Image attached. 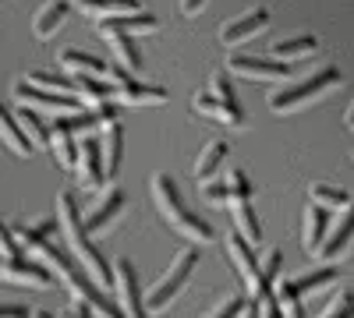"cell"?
<instances>
[{
	"label": "cell",
	"mask_w": 354,
	"mask_h": 318,
	"mask_svg": "<svg viewBox=\"0 0 354 318\" xmlns=\"http://www.w3.org/2000/svg\"><path fill=\"white\" fill-rule=\"evenodd\" d=\"M337 276H340L337 266L326 262L322 269H312V272H301V276H294V279L277 283L280 315H305V297H308V294H319L322 286H333Z\"/></svg>",
	"instance_id": "cell-5"
},
{
	"label": "cell",
	"mask_w": 354,
	"mask_h": 318,
	"mask_svg": "<svg viewBox=\"0 0 354 318\" xmlns=\"http://www.w3.org/2000/svg\"><path fill=\"white\" fill-rule=\"evenodd\" d=\"M64 315H100V311H96V304H93V301H85V297H71V301H68V308H64Z\"/></svg>",
	"instance_id": "cell-39"
},
{
	"label": "cell",
	"mask_w": 354,
	"mask_h": 318,
	"mask_svg": "<svg viewBox=\"0 0 354 318\" xmlns=\"http://www.w3.org/2000/svg\"><path fill=\"white\" fill-rule=\"evenodd\" d=\"M0 279H4V258H0Z\"/></svg>",
	"instance_id": "cell-43"
},
{
	"label": "cell",
	"mask_w": 354,
	"mask_h": 318,
	"mask_svg": "<svg viewBox=\"0 0 354 318\" xmlns=\"http://www.w3.org/2000/svg\"><path fill=\"white\" fill-rule=\"evenodd\" d=\"M326 234H330V209L319 206V201H308L305 226H301V244H305V251H308V255H319Z\"/></svg>",
	"instance_id": "cell-17"
},
{
	"label": "cell",
	"mask_w": 354,
	"mask_h": 318,
	"mask_svg": "<svg viewBox=\"0 0 354 318\" xmlns=\"http://www.w3.org/2000/svg\"><path fill=\"white\" fill-rule=\"evenodd\" d=\"M192 110L202 113V117H209V121H216V124H227V128H245V124H248V121H245V110L238 106V99H220V96H213L209 89L198 92V96L192 99Z\"/></svg>",
	"instance_id": "cell-13"
},
{
	"label": "cell",
	"mask_w": 354,
	"mask_h": 318,
	"mask_svg": "<svg viewBox=\"0 0 354 318\" xmlns=\"http://www.w3.org/2000/svg\"><path fill=\"white\" fill-rule=\"evenodd\" d=\"M100 152H103V170H106V181L117 177V170H121V159H124V128L113 121H106L100 128Z\"/></svg>",
	"instance_id": "cell-16"
},
{
	"label": "cell",
	"mask_w": 354,
	"mask_h": 318,
	"mask_svg": "<svg viewBox=\"0 0 354 318\" xmlns=\"http://www.w3.org/2000/svg\"><path fill=\"white\" fill-rule=\"evenodd\" d=\"M8 315H28V304H18V301H0V318Z\"/></svg>",
	"instance_id": "cell-40"
},
{
	"label": "cell",
	"mask_w": 354,
	"mask_h": 318,
	"mask_svg": "<svg viewBox=\"0 0 354 318\" xmlns=\"http://www.w3.org/2000/svg\"><path fill=\"white\" fill-rule=\"evenodd\" d=\"M121 212H124V191L117 188V184H110L100 195V201L93 206V212L85 216V230L93 237H103V234H110V230H113V223L121 219Z\"/></svg>",
	"instance_id": "cell-11"
},
{
	"label": "cell",
	"mask_w": 354,
	"mask_h": 318,
	"mask_svg": "<svg viewBox=\"0 0 354 318\" xmlns=\"http://www.w3.org/2000/svg\"><path fill=\"white\" fill-rule=\"evenodd\" d=\"M113 301L124 315H145V297L138 290V269L131 258H117L113 266Z\"/></svg>",
	"instance_id": "cell-10"
},
{
	"label": "cell",
	"mask_w": 354,
	"mask_h": 318,
	"mask_svg": "<svg viewBox=\"0 0 354 318\" xmlns=\"http://www.w3.org/2000/svg\"><path fill=\"white\" fill-rule=\"evenodd\" d=\"M230 195H234L230 191V181H216L213 177V181L202 184V198L209 201V206H230Z\"/></svg>",
	"instance_id": "cell-33"
},
{
	"label": "cell",
	"mask_w": 354,
	"mask_h": 318,
	"mask_svg": "<svg viewBox=\"0 0 354 318\" xmlns=\"http://www.w3.org/2000/svg\"><path fill=\"white\" fill-rule=\"evenodd\" d=\"M100 28H121V32H131V36H153L160 28V18L149 11H135V14H121V18H103Z\"/></svg>",
	"instance_id": "cell-27"
},
{
	"label": "cell",
	"mask_w": 354,
	"mask_h": 318,
	"mask_svg": "<svg viewBox=\"0 0 354 318\" xmlns=\"http://www.w3.org/2000/svg\"><path fill=\"white\" fill-rule=\"evenodd\" d=\"M322 315H330V318H337V315H354V294L340 290V294L326 304V311H322Z\"/></svg>",
	"instance_id": "cell-35"
},
{
	"label": "cell",
	"mask_w": 354,
	"mask_h": 318,
	"mask_svg": "<svg viewBox=\"0 0 354 318\" xmlns=\"http://www.w3.org/2000/svg\"><path fill=\"white\" fill-rule=\"evenodd\" d=\"M227 255H230L234 269L241 272V279H245V286H248V294H252V297H262V294H266L262 262L255 258V244H252L248 237H241V230H234V234L227 237Z\"/></svg>",
	"instance_id": "cell-6"
},
{
	"label": "cell",
	"mask_w": 354,
	"mask_h": 318,
	"mask_svg": "<svg viewBox=\"0 0 354 318\" xmlns=\"http://www.w3.org/2000/svg\"><path fill=\"white\" fill-rule=\"evenodd\" d=\"M25 248H21V241L15 237V226H8L4 219H0V258H18Z\"/></svg>",
	"instance_id": "cell-34"
},
{
	"label": "cell",
	"mask_w": 354,
	"mask_h": 318,
	"mask_svg": "<svg viewBox=\"0 0 354 318\" xmlns=\"http://www.w3.org/2000/svg\"><path fill=\"white\" fill-rule=\"evenodd\" d=\"M15 117H18L21 131L28 135V141H32L36 149H50V146H53V124H46V121H43V113H39V110L21 106V103H18Z\"/></svg>",
	"instance_id": "cell-22"
},
{
	"label": "cell",
	"mask_w": 354,
	"mask_h": 318,
	"mask_svg": "<svg viewBox=\"0 0 354 318\" xmlns=\"http://www.w3.org/2000/svg\"><path fill=\"white\" fill-rule=\"evenodd\" d=\"M230 216H234V226L241 230V237H248L259 248L262 244V223H259V212L252 206V198H230Z\"/></svg>",
	"instance_id": "cell-25"
},
{
	"label": "cell",
	"mask_w": 354,
	"mask_h": 318,
	"mask_svg": "<svg viewBox=\"0 0 354 318\" xmlns=\"http://www.w3.org/2000/svg\"><path fill=\"white\" fill-rule=\"evenodd\" d=\"M53 156H57V163H61L64 170H71V166H78V159H82V141H78V135H71V131H61V128H53Z\"/></svg>",
	"instance_id": "cell-30"
},
{
	"label": "cell",
	"mask_w": 354,
	"mask_h": 318,
	"mask_svg": "<svg viewBox=\"0 0 354 318\" xmlns=\"http://www.w3.org/2000/svg\"><path fill=\"white\" fill-rule=\"evenodd\" d=\"M75 96L85 99L88 106H100V103H110V96H117V81L110 78H96V74H78L75 78Z\"/></svg>",
	"instance_id": "cell-26"
},
{
	"label": "cell",
	"mask_w": 354,
	"mask_h": 318,
	"mask_svg": "<svg viewBox=\"0 0 354 318\" xmlns=\"http://www.w3.org/2000/svg\"><path fill=\"white\" fill-rule=\"evenodd\" d=\"M61 68L71 74V78H78V74H96V78H106L110 74V64L106 61H100V57H93V53H85V50H75V46H68V50H61Z\"/></svg>",
	"instance_id": "cell-21"
},
{
	"label": "cell",
	"mask_w": 354,
	"mask_h": 318,
	"mask_svg": "<svg viewBox=\"0 0 354 318\" xmlns=\"http://www.w3.org/2000/svg\"><path fill=\"white\" fill-rule=\"evenodd\" d=\"M4 279H11L15 286H28V290H50V283L57 279L43 262H32V258H4Z\"/></svg>",
	"instance_id": "cell-14"
},
{
	"label": "cell",
	"mask_w": 354,
	"mask_h": 318,
	"mask_svg": "<svg viewBox=\"0 0 354 318\" xmlns=\"http://www.w3.org/2000/svg\"><path fill=\"white\" fill-rule=\"evenodd\" d=\"M344 124L354 131V99H351V106H347V113H344Z\"/></svg>",
	"instance_id": "cell-42"
},
{
	"label": "cell",
	"mask_w": 354,
	"mask_h": 318,
	"mask_svg": "<svg viewBox=\"0 0 354 318\" xmlns=\"http://www.w3.org/2000/svg\"><path fill=\"white\" fill-rule=\"evenodd\" d=\"M319 50V39L312 32H301V36H290V39H280L270 46V57L277 61H301V57H312Z\"/></svg>",
	"instance_id": "cell-28"
},
{
	"label": "cell",
	"mask_w": 354,
	"mask_h": 318,
	"mask_svg": "<svg viewBox=\"0 0 354 318\" xmlns=\"http://www.w3.org/2000/svg\"><path fill=\"white\" fill-rule=\"evenodd\" d=\"M223 159H227V141H209V146L198 152V159H195V181L198 184L213 181L220 173V166H223Z\"/></svg>",
	"instance_id": "cell-29"
},
{
	"label": "cell",
	"mask_w": 354,
	"mask_h": 318,
	"mask_svg": "<svg viewBox=\"0 0 354 318\" xmlns=\"http://www.w3.org/2000/svg\"><path fill=\"white\" fill-rule=\"evenodd\" d=\"M209 92L220 96V99H234V85H230L227 74H213V78H209Z\"/></svg>",
	"instance_id": "cell-38"
},
{
	"label": "cell",
	"mask_w": 354,
	"mask_h": 318,
	"mask_svg": "<svg viewBox=\"0 0 354 318\" xmlns=\"http://www.w3.org/2000/svg\"><path fill=\"white\" fill-rule=\"evenodd\" d=\"M245 308H248V301H245L241 294H230V297H223V301L213 308V315H245Z\"/></svg>",
	"instance_id": "cell-37"
},
{
	"label": "cell",
	"mask_w": 354,
	"mask_h": 318,
	"mask_svg": "<svg viewBox=\"0 0 354 318\" xmlns=\"http://www.w3.org/2000/svg\"><path fill=\"white\" fill-rule=\"evenodd\" d=\"M227 68L241 78L252 81H283L290 78V61H277V57H248V53H230Z\"/></svg>",
	"instance_id": "cell-9"
},
{
	"label": "cell",
	"mask_w": 354,
	"mask_h": 318,
	"mask_svg": "<svg viewBox=\"0 0 354 318\" xmlns=\"http://www.w3.org/2000/svg\"><path fill=\"white\" fill-rule=\"evenodd\" d=\"M57 219H61V234L68 241V251L75 255V262L93 276L103 290H113V266L100 255V248L93 244V234L85 230V216L78 212V201L71 191L57 195Z\"/></svg>",
	"instance_id": "cell-1"
},
{
	"label": "cell",
	"mask_w": 354,
	"mask_h": 318,
	"mask_svg": "<svg viewBox=\"0 0 354 318\" xmlns=\"http://www.w3.org/2000/svg\"><path fill=\"white\" fill-rule=\"evenodd\" d=\"M337 85H340V68H322V71L301 78L298 85H290V89H277L270 96V110L273 113H294V110L315 103L319 96H326Z\"/></svg>",
	"instance_id": "cell-4"
},
{
	"label": "cell",
	"mask_w": 354,
	"mask_h": 318,
	"mask_svg": "<svg viewBox=\"0 0 354 318\" xmlns=\"http://www.w3.org/2000/svg\"><path fill=\"white\" fill-rule=\"evenodd\" d=\"M202 8H205V0H181V14H188V18H195Z\"/></svg>",
	"instance_id": "cell-41"
},
{
	"label": "cell",
	"mask_w": 354,
	"mask_h": 318,
	"mask_svg": "<svg viewBox=\"0 0 354 318\" xmlns=\"http://www.w3.org/2000/svg\"><path fill=\"white\" fill-rule=\"evenodd\" d=\"M195 266H198V251H195V248H185V251L170 262V269L156 279V286L149 290V297H145V311H149V315H163L177 297H181V290L188 286Z\"/></svg>",
	"instance_id": "cell-3"
},
{
	"label": "cell",
	"mask_w": 354,
	"mask_h": 318,
	"mask_svg": "<svg viewBox=\"0 0 354 318\" xmlns=\"http://www.w3.org/2000/svg\"><path fill=\"white\" fill-rule=\"evenodd\" d=\"M100 32H103V39L110 43V50L117 53L121 68H128L131 74H138V71H142V53H138L131 32H121V28H100Z\"/></svg>",
	"instance_id": "cell-23"
},
{
	"label": "cell",
	"mask_w": 354,
	"mask_h": 318,
	"mask_svg": "<svg viewBox=\"0 0 354 318\" xmlns=\"http://www.w3.org/2000/svg\"><path fill=\"white\" fill-rule=\"evenodd\" d=\"M71 4L88 14V18H121V14H135L142 11V0H71Z\"/></svg>",
	"instance_id": "cell-24"
},
{
	"label": "cell",
	"mask_w": 354,
	"mask_h": 318,
	"mask_svg": "<svg viewBox=\"0 0 354 318\" xmlns=\"http://www.w3.org/2000/svg\"><path fill=\"white\" fill-rule=\"evenodd\" d=\"M25 81L39 85V89H50V92H64V96H75V78L68 81L64 74H53V71H28Z\"/></svg>",
	"instance_id": "cell-32"
},
{
	"label": "cell",
	"mask_w": 354,
	"mask_h": 318,
	"mask_svg": "<svg viewBox=\"0 0 354 318\" xmlns=\"http://www.w3.org/2000/svg\"><path fill=\"white\" fill-rule=\"evenodd\" d=\"M15 103H21V106H32V110L46 113V117H61V113H75V110H78V99H75V96L39 89V85L25 81V78L15 85Z\"/></svg>",
	"instance_id": "cell-7"
},
{
	"label": "cell",
	"mask_w": 354,
	"mask_h": 318,
	"mask_svg": "<svg viewBox=\"0 0 354 318\" xmlns=\"http://www.w3.org/2000/svg\"><path fill=\"white\" fill-rule=\"evenodd\" d=\"M230 198H252V181H248V173L245 170H230Z\"/></svg>",
	"instance_id": "cell-36"
},
{
	"label": "cell",
	"mask_w": 354,
	"mask_h": 318,
	"mask_svg": "<svg viewBox=\"0 0 354 318\" xmlns=\"http://www.w3.org/2000/svg\"><path fill=\"white\" fill-rule=\"evenodd\" d=\"M266 25H270V11H266V8H248L245 14H238V18H230V21L220 25V43L234 50V46L255 39Z\"/></svg>",
	"instance_id": "cell-12"
},
{
	"label": "cell",
	"mask_w": 354,
	"mask_h": 318,
	"mask_svg": "<svg viewBox=\"0 0 354 318\" xmlns=\"http://www.w3.org/2000/svg\"><path fill=\"white\" fill-rule=\"evenodd\" d=\"M110 78L117 81V96L113 99L121 106H160V103H167V89H163V85H145L128 68H113Z\"/></svg>",
	"instance_id": "cell-8"
},
{
	"label": "cell",
	"mask_w": 354,
	"mask_h": 318,
	"mask_svg": "<svg viewBox=\"0 0 354 318\" xmlns=\"http://www.w3.org/2000/svg\"><path fill=\"white\" fill-rule=\"evenodd\" d=\"M78 177L88 191H96L106 184V170H103V152H100V138H85L82 141V159H78Z\"/></svg>",
	"instance_id": "cell-18"
},
{
	"label": "cell",
	"mask_w": 354,
	"mask_h": 318,
	"mask_svg": "<svg viewBox=\"0 0 354 318\" xmlns=\"http://www.w3.org/2000/svg\"><path fill=\"white\" fill-rule=\"evenodd\" d=\"M71 0H50V4L39 8V14L32 18V36L36 39H53L57 36V28H61L71 14Z\"/></svg>",
	"instance_id": "cell-20"
},
{
	"label": "cell",
	"mask_w": 354,
	"mask_h": 318,
	"mask_svg": "<svg viewBox=\"0 0 354 318\" xmlns=\"http://www.w3.org/2000/svg\"><path fill=\"white\" fill-rule=\"evenodd\" d=\"M149 191H153L156 209L163 212V219L170 223L174 234L188 237L192 244H209V241H213V226L205 223L198 212H192V209L185 206V198H181V191H177V184H174L170 173H156V177L149 181Z\"/></svg>",
	"instance_id": "cell-2"
},
{
	"label": "cell",
	"mask_w": 354,
	"mask_h": 318,
	"mask_svg": "<svg viewBox=\"0 0 354 318\" xmlns=\"http://www.w3.org/2000/svg\"><path fill=\"white\" fill-rule=\"evenodd\" d=\"M0 141H4V149L15 152L18 159H28V156L36 152V146H32V141H28V135L21 131L18 117H15L4 103H0Z\"/></svg>",
	"instance_id": "cell-19"
},
{
	"label": "cell",
	"mask_w": 354,
	"mask_h": 318,
	"mask_svg": "<svg viewBox=\"0 0 354 318\" xmlns=\"http://www.w3.org/2000/svg\"><path fill=\"white\" fill-rule=\"evenodd\" d=\"M308 198H312V201H319V206H326L330 212H340V209H347L351 201H354L344 188H337V184H322V181L308 188Z\"/></svg>",
	"instance_id": "cell-31"
},
{
	"label": "cell",
	"mask_w": 354,
	"mask_h": 318,
	"mask_svg": "<svg viewBox=\"0 0 354 318\" xmlns=\"http://www.w3.org/2000/svg\"><path fill=\"white\" fill-rule=\"evenodd\" d=\"M351 241H354V201L347 209H340V216L330 223V234L319 248V258L322 262H337V258L351 248Z\"/></svg>",
	"instance_id": "cell-15"
}]
</instances>
